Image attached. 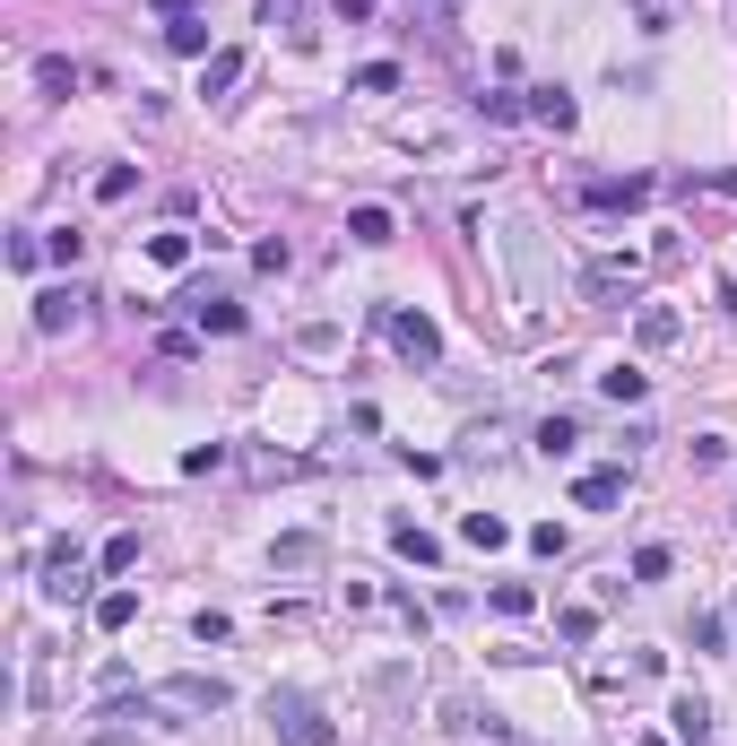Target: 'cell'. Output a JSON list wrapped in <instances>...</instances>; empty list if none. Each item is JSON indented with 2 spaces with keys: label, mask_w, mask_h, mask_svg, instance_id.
Here are the masks:
<instances>
[{
  "label": "cell",
  "mask_w": 737,
  "mask_h": 746,
  "mask_svg": "<svg viewBox=\"0 0 737 746\" xmlns=\"http://www.w3.org/2000/svg\"><path fill=\"white\" fill-rule=\"evenodd\" d=\"M339 18H348V26H356V18H373V0H339Z\"/></svg>",
  "instance_id": "obj_32"
},
{
  "label": "cell",
  "mask_w": 737,
  "mask_h": 746,
  "mask_svg": "<svg viewBox=\"0 0 737 746\" xmlns=\"http://www.w3.org/2000/svg\"><path fill=\"white\" fill-rule=\"evenodd\" d=\"M494 608H503V617H529L538 591H529V582H494Z\"/></svg>",
  "instance_id": "obj_24"
},
{
  "label": "cell",
  "mask_w": 737,
  "mask_h": 746,
  "mask_svg": "<svg viewBox=\"0 0 737 746\" xmlns=\"http://www.w3.org/2000/svg\"><path fill=\"white\" fill-rule=\"evenodd\" d=\"M148 260H156V269H183V260H191V235H148Z\"/></svg>",
  "instance_id": "obj_23"
},
{
  "label": "cell",
  "mask_w": 737,
  "mask_h": 746,
  "mask_svg": "<svg viewBox=\"0 0 737 746\" xmlns=\"http://www.w3.org/2000/svg\"><path fill=\"white\" fill-rule=\"evenodd\" d=\"M35 260H44V244H35V235H9V269H17V278H26Z\"/></svg>",
  "instance_id": "obj_31"
},
{
  "label": "cell",
  "mask_w": 737,
  "mask_h": 746,
  "mask_svg": "<svg viewBox=\"0 0 737 746\" xmlns=\"http://www.w3.org/2000/svg\"><path fill=\"white\" fill-rule=\"evenodd\" d=\"M529 123H547V130H573L582 114H573V96H564V88H538V96H529Z\"/></svg>",
  "instance_id": "obj_10"
},
{
  "label": "cell",
  "mask_w": 737,
  "mask_h": 746,
  "mask_svg": "<svg viewBox=\"0 0 737 746\" xmlns=\"http://www.w3.org/2000/svg\"><path fill=\"white\" fill-rule=\"evenodd\" d=\"M269 564H278V573H313V564H321V538H304V529H295V538H278V556H269Z\"/></svg>",
  "instance_id": "obj_12"
},
{
  "label": "cell",
  "mask_w": 737,
  "mask_h": 746,
  "mask_svg": "<svg viewBox=\"0 0 737 746\" xmlns=\"http://www.w3.org/2000/svg\"><path fill=\"white\" fill-rule=\"evenodd\" d=\"M478 114H487V123H520L529 105H520V96H478Z\"/></svg>",
  "instance_id": "obj_29"
},
{
  "label": "cell",
  "mask_w": 737,
  "mask_h": 746,
  "mask_svg": "<svg viewBox=\"0 0 737 746\" xmlns=\"http://www.w3.org/2000/svg\"><path fill=\"white\" fill-rule=\"evenodd\" d=\"M633 200H651L642 174H633V183H590V209H633Z\"/></svg>",
  "instance_id": "obj_15"
},
{
  "label": "cell",
  "mask_w": 737,
  "mask_h": 746,
  "mask_svg": "<svg viewBox=\"0 0 737 746\" xmlns=\"http://www.w3.org/2000/svg\"><path fill=\"white\" fill-rule=\"evenodd\" d=\"M443 738H460V746H520L494 712H478L469 695H443Z\"/></svg>",
  "instance_id": "obj_3"
},
{
  "label": "cell",
  "mask_w": 737,
  "mask_h": 746,
  "mask_svg": "<svg viewBox=\"0 0 737 746\" xmlns=\"http://www.w3.org/2000/svg\"><path fill=\"white\" fill-rule=\"evenodd\" d=\"M390 547H399V556H408V564H434V556H443V547H434V538H425V529H417V521H399V529H390Z\"/></svg>",
  "instance_id": "obj_17"
},
{
  "label": "cell",
  "mask_w": 737,
  "mask_h": 746,
  "mask_svg": "<svg viewBox=\"0 0 737 746\" xmlns=\"http://www.w3.org/2000/svg\"><path fill=\"white\" fill-rule=\"evenodd\" d=\"M191 322H200V330H244V304H235V295H209V287H200V295H191Z\"/></svg>",
  "instance_id": "obj_8"
},
{
  "label": "cell",
  "mask_w": 737,
  "mask_h": 746,
  "mask_svg": "<svg viewBox=\"0 0 737 746\" xmlns=\"http://www.w3.org/2000/svg\"><path fill=\"white\" fill-rule=\"evenodd\" d=\"M130 617H139V599H130V591H105V599H96V625H105V633H122Z\"/></svg>",
  "instance_id": "obj_20"
},
{
  "label": "cell",
  "mask_w": 737,
  "mask_h": 746,
  "mask_svg": "<svg viewBox=\"0 0 737 746\" xmlns=\"http://www.w3.org/2000/svg\"><path fill=\"white\" fill-rule=\"evenodd\" d=\"M130 191H139V174H130V165H114V174L96 183V200H130Z\"/></svg>",
  "instance_id": "obj_30"
},
{
  "label": "cell",
  "mask_w": 737,
  "mask_h": 746,
  "mask_svg": "<svg viewBox=\"0 0 737 746\" xmlns=\"http://www.w3.org/2000/svg\"><path fill=\"white\" fill-rule=\"evenodd\" d=\"M269 730H278L286 746H330L321 703H313V695H295V686H269Z\"/></svg>",
  "instance_id": "obj_2"
},
{
  "label": "cell",
  "mask_w": 737,
  "mask_h": 746,
  "mask_svg": "<svg viewBox=\"0 0 737 746\" xmlns=\"http://www.w3.org/2000/svg\"><path fill=\"white\" fill-rule=\"evenodd\" d=\"M555 633H564V642H590V633H599V608H564Z\"/></svg>",
  "instance_id": "obj_25"
},
{
  "label": "cell",
  "mask_w": 737,
  "mask_h": 746,
  "mask_svg": "<svg viewBox=\"0 0 737 746\" xmlns=\"http://www.w3.org/2000/svg\"><path fill=\"white\" fill-rule=\"evenodd\" d=\"M235 79H244V53L226 44V53H209V70H200V96H226Z\"/></svg>",
  "instance_id": "obj_11"
},
{
  "label": "cell",
  "mask_w": 737,
  "mask_h": 746,
  "mask_svg": "<svg viewBox=\"0 0 737 746\" xmlns=\"http://www.w3.org/2000/svg\"><path fill=\"white\" fill-rule=\"evenodd\" d=\"M96 746H122V738H96Z\"/></svg>",
  "instance_id": "obj_34"
},
{
  "label": "cell",
  "mask_w": 737,
  "mask_h": 746,
  "mask_svg": "<svg viewBox=\"0 0 737 746\" xmlns=\"http://www.w3.org/2000/svg\"><path fill=\"white\" fill-rule=\"evenodd\" d=\"M87 591V564H79V547H52V564H44V599H79Z\"/></svg>",
  "instance_id": "obj_6"
},
{
  "label": "cell",
  "mask_w": 737,
  "mask_h": 746,
  "mask_svg": "<svg viewBox=\"0 0 737 746\" xmlns=\"http://www.w3.org/2000/svg\"><path fill=\"white\" fill-rule=\"evenodd\" d=\"M573 443H582L573 417H547V426H538V452H547V461H573Z\"/></svg>",
  "instance_id": "obj_13"
},
{
  "label": "cell",
  "mask_w": 737,
  "mask_h": 746,
  "mask_svg": "<svg viewBox=\"0 0 737 746\" xmlns=\"http://www.w3.org/2000/svg\"><path fill=\"white\" fill-rule=\"evenodd\" d=\"M235 695H226V677H165V686H148V695H130L114 703L105 721H165V730H191V721H209V712H226Z\"/></svg>",
  "instance_id": "obj_1"
},
{
  "label": "cell",
  "mask_w": 737,
  "mask_h": 746,
  "mask_svg": "<svg viewBox=\"0 0 737 746\" xmlns=\"http://www.w3.org/2000/svg\"><path fill=\"white\" fill-rule=\"evenodd\" d=\"M573 503H582V512H608V503H624V469H590V478H573Z\"/></svg>",
  "instance_id": "obj_7"
},
{
  "label": "cell",
  "mask_w": 737,
  "mask_h": 746,
  "mask_svg": "<svg viewBox=\"0 0 737 746\" xmlns=\"http://www.w3.org/2000/svg\"><path fill=\"white\" fill-rule=\"evenodd\" d=\"M633 582H668V547H642L633 556Z\"/></svg>",
  "instance_id": "obj_28"
},
{
  "label": "cell",
  "mask_w": 737,
  "mask_h": 746,
  "mask_svg": "<svg viewBox=\"0 0 737 746\" xmlns=\"http://www.w3.org/2000/svg\"><path fill=\"white\" fill-rule=\"evenodd\" d=\"M130 564H139V538H130V529H122V538H105V573H130Z\"/></svg>",
  "instance_id": "obj_27"
},
{
  "label": "cell",
  "mask_w": 737,
  "mask_h": 746,
  "mask_svg": "<svg viewBox=\"0 0 737 746\" xmlns=\"http://www.w3.org/2000/svg\"><path fill=\"white\" fill-rule=\"evenodd\" d=\"M390 348H399L408 365H434V357H443V330H434L425 313H390Z\"/></svg>",
  "instance_id": "obj_5"
},
{
  "label": "cell",
  "mask_w": 737,
  "mask_h": 746,
  "mask_svg": "<svg viewBox=\"0 0 737 746\" xmlns=\"http://www.w3.org/2000/svg\"><path fill=\"white\" fill-rule=\"evenodd\" d=\"M668 721H677V738H686V746H694V738H712V703H703V695H686V703H677Z\"/></svg>",
  "instance_id": "obj_14"
},
{
  "label": "cell",
  "mask_w": 737,
  "mask_h": 746,
  "mask_svg": "<svg viewBox=\"0 0 737 746\" xmlns=\"http://www.w3.org/2000/svg\"><path fill=\"white\" fill-rule=\"evenodd\" d=\"M599 391H608L616 408H624V399H642V391H651V373H633V365H616V373H599Z\"/></svg>",
  "instance_id": "obj_19"
},
{
  "label": "cell",
  "mask_w": 737,
  "mask_h": 746,
  "mask_svg": "<svg viewBox=\"0 0 737 746\" xmlns=\"http://www.w3.org/2000/svg\"><path fill=\"white\" fill-rule=\"evenodd\" d=\"M677 330H686V322H677L668 304H642V322H633V339H642V348H677Z\"/></svg>",
  "instance_id": "obj_9"
},
{
  "label": "cell",
  "mask_w": 737,
  "mask_h": 746,
  "mask_svg": "<svg viewBox=\"0 0 737 746\" xmlns=\"http://www.w3.org/2000/svg\"><path fill=\"white\" fill-rule=\"evenodd\" d=\"M390 88H399V70H390V61H373V70H356V96H390Z\"/></svg>",
  "instance_id": "obj_26"
},
{
  "label": "cell",
  "mask_w": 737,
  "mask_h": 746,
  "mask_svg": "<svg viewBox=\"0 0 737 746\" xmlns=\"http://www.w3.org/2000/svg\"><path fill=\"white\" fill-rule=\"evenodd\" d=\"M148 9H165V18H191V0H148Z\"/></svg>",
  "instance_id": "obj_33"
},
{
  "label": "cell",
  "mask_w": 737,
  "mask_h": 746,
  "mask_svg": "<svg viewBox=\"0 0 737 746\" xmlns=\"http://www.w3.org/2000/svg\"><path fill=\"white\" fill-rule=\"evenodd\" d=\"M79 313H87V287H44V295H35V330H44V339L79 330Z\"/></svg>",
  "instance_id": "obj_4"
},
{
  "label": "cell",
  "mask_w": 737,
  "mask_h": 746,
  "mask_svg": "<svg viewBox=\"0 0 737 746\" xmlns=\"http://www.w3.org/2000/svg\"><path fill=\"white\" fill-rule=\"evenodd\" d=\"M165 44H174V53H209V26H200V9H191V18H174V26H165Z\"/></svg>",
  "instance_id": "obj_21"
},
{
  "label": "cell",
  "mask_w": 737,
  "mask_h": 746,
  "mask_svg": "<svg viewBox=\"0 0 737 746\" xmlns=\"http://www.w3.org/2000/svg\"><path fill=\"white\" fill-rule=\"evenodd\" d=\"M460 538H469V547H503V538H512V521H494V512H469V521H460Z\"/></svg>",
  "instance_id": "obj_18"
},
{
  "label": "cell",
  "mask_w": 737,
  "mask_h": 746,
  "mask_svg": "<svg viewBox=\"0 0 737 746\" xmlns=\"http://www.w3.org/2000/svg\"><path fill=\"white\" fill-rule=\"evenodd\" d=\"M348 235H356V244H390V209H356Z\"/></svg>",
  "instance_id": "obj_22"
},
{
  "label": "cell",
  "mask_w": 737,
  "mask_h": 746,
  "mask_svg": "<svg viewBox=\"0 0 737 746\" xmlns=\"http://www.w3.org/2000/svg\"><path fill=\"white\" fill-rule=\"evenodd\" d=\"M35 88H44V96H70V88H79V70H70L61 53H44V61H35Z\"/></svg>",
  "instance_id": "obj_16"
}]
</instances>
